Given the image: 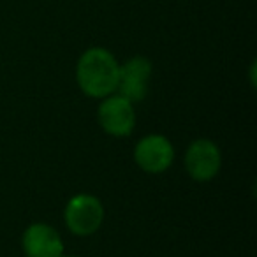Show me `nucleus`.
<instances>
[{"label": "nucleus", "mask_w": 257, "mask_h": 257, "mask_svg": "<svg viewBox=\"0 0 257 257\" xmlns=\"http://www.w3.org/2000/svg\"><path fill=\"white\" fill-rule=\"evenodd\" d=\"M134 159L143 171L159 175V173H164L173 164L175 150H173V145L168 138L150 134L136 145Z\"/></svg>", "instance_id": "20e7f679"}, {"label": "nucleus", "mask_w": 257, "mask_h": 257, "mask_svg": "<svg viewBox=\"0 0 257 257\" xmlns=\"http://www.w3.org/2000/svg\"><path fill=\"white\" fill-rule=\"evenodd\" d=\"M104 220L102 203L95 196L79 194L65 206V224L76 236H90L100 227Z\"/></svg>", "instance_id": "f03ea898"}, {"label": "nucleus", "mask_w": 257, "mask_h": 257, "mask_svg": "<svg viewBox=\"0 0 257 257\" xmlns=\"http://www.w3.org/2000/svg\"><path fill=\"white\" fill-rule=\"evenodd\" d=\"M152 76V64L145 57L128 58L123 65H120L118 72V95L125 97L131 102L145 99L148 93V83Z\"/></svg>", "instance_id": "423d86ee"}, {"label": "nucleus", "mask_w": 257, "mask_h": 257, "mask_svg": "<svg viewBox=\"0 0 257 257\" xmlns=\"http://www.w3.org/2000/svg\"><path fill=\"white\" fill-rule=\"evenodd\" d=\"M97 118L100 127L109 136L116 138L128 136L136 125V111L133 102L121 95H107L97 109Z\"/></svg>", "instance_id": "7ed1b4c3"}, {"label": "nucleus", "mask_w": 257, "mask_h": 257, "mask_svg": "<svg viewBox=\"0 0 257 257\" xmlns=\"http://www.w3.org/2000/svg\"><path fill=\"white\" fill-rule=\"evenodd\" d=\"M23 252L27 257H60L64 243L51 225L32 224L23 232Z\"/></svg>", "instance_id": "0eeeda50"}, {"label": "nucleus", "mask_w": 257, "mask_h": 257, "mask_svg": "<svg viewBox=\"0 0 257 257\" xmlns=\"http://www.w3.org/2000/svg\"><path fill=\"white\" fill-rule=\"evenodd\" d=\"M222 155L218 147L210 140H196L185 154L187 173L197 182H208L220 171Z\"/></svg>", "instance_id": "39448f33"}, {"label": "nucleus", "mask_w": 257, "mask_h": 257, "mask_svg": "<svg viewBox=\"0 0 257 257\" xmlns=\"http://www.w3.org/2000/svg\"><path fill=\"white\" fill-rule=\"evenodd\" d=\"M120 64L114 55L104 48H90L79 57L76 67V79L83 93L95 99L116 92Z\"/></svg>", "instance_id": "f257e3e1"}, {"label": "nucleus", "mask_w": 257, "mask_h": 257, "mask_svg": "<svg viewBox=\"0 0 257 257\" xmlns=\"http://www.w3.org/2000/svg\"><path fill=\"white\" fill-rule=\"evenodd\" d=\"M60 257H76V255H64V253H62V255Z\"/></svg>", "instance_id": "6e6552de"}]
</instances>
